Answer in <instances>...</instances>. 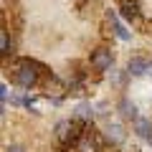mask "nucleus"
<instances>
[{"label":"nucleus","instance_id":"4","mask_svg":"<svg viewBox=\"0 0 152 152\" xmlns=\"http://www.w3.org/2000/svg\"><path fill=\"white\" fill-rule=\"evenodd\" d=\"M119 13L127 23H140L142 20V10L137 0H119Z\"/></svg>","mask_w":152,"mask_h":152},{"label":"nucleus","instance_id":"13","mask_svg":"<svg viewBox=\"0 0 152 152\" xmlns=\"http://www.w3.org/2000/svg\"><path fill=\"white\" fill-rule=\"evenodd\" d=\"M5 152H26V150H23V147L20 145H10V147H8V150Z\"/></svg>","mask_w":152,"mask_h":152},{"label":"nucleus","instance_id":"9","mask_svg":"<svg viewBox=\"0 0 152 152\" xmlns=\"http://www.w3.org/2000/svg\"><path fill=\"white\" fill-rule=\"evenodd\" d=\"M117 112L122 114V119H129V122H134L137 117H140V112H137V104L129 102L127 96H122L119 102H117Z\"/></svg>","mask_w":152,"mask_h":152},{"label":"nucleus","instance_id":"5","mask_svg":"<svg viewBox=\"0 0 152 152\" xmlns=\"http://www.w3.org/2000/svg\"><path fill=\"white\" fill-rule=\"evenodd\" d=\"M132 124H134V134L140 137L145 145H152V119H147V117H137Z\"/></svg>","mask_w":152,"mask_h":152},{"label":"nucleus","instance_id":"14","mask_svg":"<svg viewBox=\"0 0 152 152\" xmlns=\"http://www.w3.org/2000/svg\"><path fill=\"white\" fill-rule=\"evenodd\" d=\"M150 76H152V61H150Z\"/></svg>","mask_w":152,"mask_h":152},{"label":"nucleus","instance_id":"6","mask_svg":"<svg viewBox=\"0 0 152 152\" xmlns=\"http://www.w3.org/2000/svg\"><path fill=\"white\" fill-rule=\"evenodd\" d=\"M107 23L112 26V33L119 38V41H129V38H132V33L127 31V26L117 18V13H114V10H107Z\"/></svg>","mask_w":152,"mask_h":152},{"label":"nucleus","instance_id":"1","mask_svg":"<svg viewBox=\"0 0 152 152\" xmlns=\"http://www.w3.org/2000/svg\"><path fill=\"white\" fill-rule=\"evenodd\" d=\"M43 76H51V71H48L46 64H41L36 58H15L10 64V81L18 89L31 91V89H36L41 84Z\"/></svg>","mask_w":152,"mask_h":152},{"label":"nucleus","instance_id":"10","mask_svg":"<svg viewBox=\"0 0 152 152\" xmlns=\"http://www.w3.org/2000/svg\"><path fill=\"white\" fill-rule=\"evenodd\" d=\"M0 53H3V58H8V56L15 53V43H13L8 28H3V33H0Z\"/></svg>","mask_w":152,"mask_h":152},{"label":"nucleus","instance_id":"12","mask_svg":"<svg viewBox=\"0 0 152 152\" xmlns=\"http://www.w3.org/2000/svg\"><path fill=\"white\" fill-rule=\"evenodd\" d=\"M8 96H10V94H8V84H3V86H0V99H3V104H8Z\"/></svg>","mask_w":152,"mask_h":152},{"label":"nucleus","instance_id":"3","mask_svg":"<svg viewBox=\"0 0 152 152\" xmlns=\"http://www.w3.org/2000/svg\"><path fill=\"white\" fill-rule=\"evenodd\" d=\"M89 64H91L94 71H99V74H104V71H109L114 66V56L109 48H104V46H99V48L91 51V56H89Z\"/></svg>","mask_w":152,"mask_h":152},{"label":"nucleus","instance_id":"7","mask_svg":"<svg viewBox=\"0 0 152 152\" xmlns=\"http://www.w3.org/2000/svg\"><path fill=\"white\" fill-rule=\"evenodd\" d=\"M104 137H107V142H112V145H122L124 142V127L119 124V122H107L104 124Z\"/></svg>","mask_w":152,"mask_h":152},{"label":"nucleus","instance_id":"8","mask_svg":"<svg viewBox=\"0 0 152 152\" xmlns=\"http://www.w3.org/2000/svg\"><path fill=\"white\" fill-rule=\"evenodd\" d=\"M127 71H129V76H145L150 74V61L145 56H132L127 61Z\"/></svg>","mask_w":152,"mask_h":152},{"label":"nucleus","instance_id":"11","mask_svg":"<svg viewBox=\"0 0 152 152\" xmlns=\"http://www.w3.org/2000/svg\"><path fill=\"white\" fill-rule=\"evenodd\" d=\"M71 117H76V119H81V122H86V124H91L94 122V109H91V104H79V107L74 109V114Z\"/></svg>","mask_w":152,"mask_h":152},{"label":"nucleus","instance_id":"2","mask_svg":"<svg viewBox=\"0 0 152 152\" xmlns=\"http://www.w3.org/2000/svg\"><path fill=\"white\" fill-rule=\"evenodd\" d=\"M74 150L76 152H102V134H99L94 127H86Z\"/></svg>","mask_w":152,"mask_h":152}]
</instances>
